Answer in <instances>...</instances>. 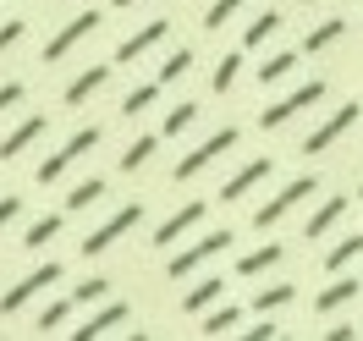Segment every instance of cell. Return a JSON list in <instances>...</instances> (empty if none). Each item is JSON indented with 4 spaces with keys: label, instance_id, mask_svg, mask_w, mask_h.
Segmentation results:
<instances>
[{
    "label": "cell",
    "instance_id": "obj_19",
    "mask_svg": "<svg viewBox=\"0 0 363 341\" xmlns=\"http://www.w3.org/2000/svg\"><path fill=\"white\" fill-rule=\"evenodd\" d=\"M55 231H61V215H45V220H33V226H28V237H23V248H50V242H55Z\"/></svg>",
    "mask_w": 363,
    "mask_h": 341
},
{
    "label": "cell",
    "instance_id": "obj_14",
    "mask_svg": "<svg viewBox=\"0 0 363 341\" xmlns=\"http://www.w3.org/2000/svg\"><path fill=\"white\" fill-rule=\"evenodd\" d=\"M39 133H45V116H28L23 127H17V133L0 143V160H17V155H23V149H28V143H33Z\"/></svg>",
    "mask_w": 363,
    "mask_h": 341
},
{
    "label": "cell",
    "instance_id": "obj_17",
    "mask_svg": "<svg viewBox=\"0 0 363 341\" xmlns=\"http://www.w3.org/2000/svg\"><path fill=\"white\" fill-rule=\"evenodd\" d=\"M270 264H281V242H264V248H253V253L237 259V270H242V275H264Z\"/></svg>",
    "mask_w": 363,
    "mask_h": 341
},
{
    "label": "cell",
    "instance_id": "obj_9",
    "mask_svg": "<svg viewBox=\"0 0 363 341\" xmlns=\"http://www.w3.org/2000/svg\"><path fill=\"white\" fill-rule=\"evenodd\" d=\"M165 33H171V23H143L133 39H121V45H116V61H121V67H127V61H138V55H143V50H155Z\"/></svg>",
    "mask_w": 363,
    "mask_h": 341
},
{
    "label": "cell",
    "instance_id": "obj_33",
    "mask_svg": "<svg viewBox=\"0 0 363 341\" xmlns=\"http://www.w3.org/2000/svg\"><path fill=\"white\" fill-rule=\"evenodd\" d=\"M341 39V23H319L314 33H308V50H330Z\"/></svg>",
    "mask_w": 363,
    "mask_h": 341
},
{
    "label": "cell",
    "instance_id": "obj_16",
    "mask_svg": "<svg viewBox=\"0 0 363 341\" xmlns=\"http://www.w3.org/2000/svg\"><path fill=\"white\" fill-rule=\"evenodd\" d=\"M220 292H226V281H215V275H204V281H199L193 292L182 297V308H187V314H204V308H209V303H215Z\"/></svg>",
    "mask_w": 363,
    "mask_h": 341
},
{
    "label": "cell",
    "instance_id": "obj_15",
    "mask_svg": "<svg viewBox=\"0 0 363 341\" xmlns=\"http://www.w3.org/2000/svg\"><path fill=\"white\" fill-rule=\"evenodd\" d=\"M352 297H358V281H352V275H341L336 286H325V292L314 297V308H319V314H336L341 303H352Z\"/></svg>",
    "mask_w": 363,
    "mask_h": 341
},
{
    "label": "cell",
    "instance_id": "obj_29",
    "mask_svg": "<svg viewBox=\"0 0 363 341\" xmlns=\"http://www.w3.org/2000/svg\"><path fill=\"white\" fill-rule=\"evenodd\" d=\"M281 303H292V286H264V292L253 297V308H259V314H270V308H281Z\"/></svg>",
    "mask_w": 363,
    "mask_h": 341
},
{
    "label": "cell",
    "instance_id": "obj_6",
    "mask_svg": "<svg viewBox=\"0 0 363 341\" xmlns=\"http://www.w3.org/2000/svg\"><path fill=\"white\" fill-rule=\"evenodd\" d=\"M94 28H99V11H77V17H72V23L45 45V61H61V55H72V45H83Z\"/></svg>",
    "mask_w": 363,
    "mask_h": 341
},
{
    "label": "cell",
    "instance_id": "obj_26",
    "mask_svg": "<svg viewBox=\"0 0 363 341\" xmlns=\"http://www.w3.org/2000/svg\"><path fill=\"white\" fill-rule=\"evenodd\" d=\"M155 99H160V83H143V89H133L127 99H121V111H127V116H138V111H149Z\"/></svg>",
    "mask_w": 363,
    "mask_h": 341
},
{
    "label": "cell",
    "instance_id": "obj_42",
    "mask_svg": "<svg viewBox=\"0 0 363 341\" xmlns=\"http://www.w3.org/2000/svg\"><path fill=\"white\" fill-rule=\"evenodd\" d=\"M308 6H314V0H308Z\"/></svg>",
    "mask_w": 363,
    "mask_h": 341
},
{
    "label": "cell",
    "instance_id": "obj_1",
    "mask_svg": "<svg viewBox=\"0 0 363 341\" xmlns=\"http://www.w3.org/2000/svg\"><path fill=\"white\" fill-rule=\"evenodd\" d=\"M319 99H325V83L314 77V83H303V89H292L286 99H275L270 111L259 116V127H270V133H275V127H286V121H292L297 111H308V105H319Z\"/></svg>",
    "mask_w": 363,
    "mask_h": 341
},
{
    "label": "cell",
    "instance_id": "obj_7",
    "mask_svg": "<svg viewBox=\"0 0 363 341\" xmlns=\"http://www.w3.org/2000/svg\"><path fill=\"white\" fill-rule=\"evenodd\" d=\"M55 281H61V264L50 259V264H39V270L28 275L23 286H11V292H6V303H0V314H17V308H23V303H28L33 292H45V286H55Z\"/></svg>",
    "mask_w": 363,
    "mask_h": 341
},
{
    "label": "cell",
    "instance_id": "obj_31",
    "mask_svg": "<svg viewBox=\"0 0 363 341\" xmlns=\"http://www.w3.org/2000/svg\"><path fill=\"white\" fill-rule=\"evenodd\" d=\"M187 67H193V50H177V55H171V61L160 67V83H177V77H182Z\"/></svg>",
    "mask_w": 363,
    "mask_h": 341
},
{
    "label": "cell",
    "instance_id": "obj_21",
    "mask_svg": "<svg viewBox=\"0 0 363 341\" xmlns=\"http://www.w3.org/2000/svg\"><path fill=\"white\" fill-rule=\"evenodd\" d=\"M292 72H297V55L281 50V55H270V61L259 67V83H281V77H292Z\"/></svg>",
    "mask_w": 363,
    "mask_h": 341
},
{
    "label": "cell",
    "instance_id": "obj_23",
    "mask_svg": "<svg viewBox=\"0 0 363 341\" xmlns=\"http://www.w3.org/2000/svg\"><path fill=\"white\" fill-rule=\"evenodd\" d=\"M155 149H160V138H155V133H143L133 149L121 155V171H138V165H149V155H155Z\"/></svg>",
    "mask_w": 363,
    "mask_h": 341
},
{
    "label": "cell",
    "instance_id": "obj_10",
    "mask_svg": "<svg viewBox=\"0 0 363 341\" xmlns=\"http://www.w3.org/2000/svg\"><path fill=\"white\" fill-rule=\"evenodd\" d=\"M199 220H204V204H182L177 215H171V220H165V226L155 231V248H171V242H177L182 231H193Z\"/></svg>",
    "mask_w": 363,
    "mask_h": 341
},
{
    "label": "cell",
    "instance_id": "obj_13",
    "mask_svg": "<svg viewBox=\"0 0 363 341\" xmlns=\"http://www.w3.org/2000/svg\"><path fill=\"white\" fill-rule=\"evenodd\" d=\"M121 319H127V303H105V308H99L83 330H72V336H77V341H94V336H105V330H116Z\"/></svg>",
    "mask_w": 363,
    "mask_h": 341
},
{
    "label": "cell",
    "instance_id": "obj_22",
    "mask_svg": "<svg viewBox=\"0 0 363 341\" xmlns=\"http://www.w3.org/2000/svg\"><path fill=\"white\" fill-rule=\"evenodd\" d=\"M358 253H363V237H341L336 248H330V259H325V270H330V275H336V270H347V264H352Z\"/></svg>",
    "mask_w": 363,
    "mask_h": 341
},
{
    "label": "cell",
    "instance_id": "obj_20",
    "mask_svg": "<svg viewBox=\"0 0 363 341\" xmlns=\"http://www.w3.org/2000/svg\"><path fill=\"white\" fill-rule=\"evenodd\" d=\"M275 28H281V11H264V17H253L248 23V33H242V50H259L264 39H270Z\"/></svg>",
    "mask_w": 363,
    "mask_h": 341
},
{
    "label": "cell",
    "instance_id": "obj_39",
    "mask_svg": "<svg viewBox=\"0 0 363 341\" xmlns=\"http://www.w3.org/2000/svg\"><path fill=\"white\" fill-rule=\"evenodd\" d=\"M17 99H23V83H6V89H0V111H11Z\"/></svg>",
    "mask_w": 363,
    "mask_h": 341
},
{
    "label": "cell",
    "instance_id": "obj_41",
    "mask_svg": "<svg viewBox=\"0 0 363 341\" xmlns=\"http://www.w3.org/2000/svg\"><path fill=\"white\" fill-rule=\"evenodd\" d=\"M116 6H138V0H116Z\"/></svg>",
    "mask_w": 363,
    "mask_h": 341
},
{
    "label": "cell",
    "instance_id": "obj_43",
    "mask_svg": "<svg viewBox=\"0 0 363 341\" xmlns=\"http://www.w3.org/2000/svg\"><path fill=\"white\" fill-rule=\"evenodd\" d=\"M358 193H363V187H358Z\"/></svg>",
    "mask_w": 363,
    "mask_h": 341
},
{
    "label": "cell",
    "instance_id": "obj_35",
    "mask_svg": "<svg viewBox=\"0 0 363 341\" xmlns=\"http://www.w3.org/2000/svg\"><path fill=\"white\" fill-rule=\"evenodd\" d=\"M61 319H67V303H50L45 314H39V330H55V325H61Z\"/></svg>",
    "mask_w": 363,
    "mask_h": 341
},
{
    "label": "cell",
    "instance_id": "obj_2",
    "mask_svg": "<svg viewBox=\"0 0 363 341\" xmlns=\"http://www.w3.org/2000/svg\"><path fill=\"white\" fill-rule=\"evenodd\" d=\"M138 220H143V209H138V204H121V209H116V215H111V220H105L99 231H89V237H83V253H89V259H94V253H105L116 237H127Z\"/></svg>",
    "mask_w": 363,
    "mask_h": 341
},
{
    "label": "cell",
    "instance_id": "obj_3",
    "mask_svg": "<svg viewBox=\"0 0 363 341\" xmlns=\"http://www.w3.org/2000/svg\"><path fill=\"white\" fill-rule=\"evenodd\" d=\"M314 187H319L314 177H297V182H286V187H281V193H275V199H270V204H264V209H259V215H253V226H259V231H270L275 220H281V215H286V209H292V204H303V199H308Z\"/></svg>",
    "mask_w": 363,
    "mask_h": 341
},
{
    "label": "cell",
    "instance_id": "obj_37",
    "mask_svg": "<svg viewBox=\"0 0 363 341\" xmlns=\"http://www.w3.org/2000/svg\"><path fill=\"white\" fill-rule=\"evenodd\" d=\"M17 215H23V204H17V199H0V231L11 226V220H17Z\"/></svg>",
    "mask_w": 363,
    "mask_h": 341
},
{
    "label": "cell",
    "instance_id": "obj_11",
    "mask_svg": "<svg viewBox=\"0 0 363 341\" xmlns=\"http://www.w3.org/2000/svg\"><path fill=\"white\" fill-rule=\"evenodd\" d=\"M264 177H270V160H248V165H242V171H237V177H231L226 187H220V199H242V193H253V187L264 182Z\"/></svg>",
    "mask_w": 363,
    "mask_h": 341
},
{
    "label": "cell",
    "instance_id": "obj_28",
    "mask_svg": "<svg viewBox=\"0 0 363 341\" xmlns=\"http://www.w3.org/2000/svg\"><path fill=\"white\" fill-rule=\"evenodd\" d=\"M237 319H242L237 308H215V314L204 319V336H226V330H237Z\"/></svg>",
    "mask_w": 363,
    "mask_h": 341
},
{
    "label": "cell",
    "instance_id": "obj_34",
    "mask_svg": "<svg viewBox=\"0 0 363 341\" xmlns=\"http://www.w3.org/2000/svg\"><path fill=\"white\" fill-rule=\"evenodd\" d=\"M105 292H111V281H105V275H94V281H83V286H77V303H99Z\"/></svg>",
    "mask_w": 363,
    "mask_h": 341
},
{
    "label": "cell",
    "instance_id": "obj_32",
    "mask_svg": "<svg viewBox=\"0 0 363 341\" xmlns=\"http://www.w3.org/2000/svg\"><path fill=\"white\" fill-rule=\"evenodd\" d=\"M237 6H242V0H215V6H209V17H204V28H226L231 17H237Z\"/></svg>",
    "mask_w": 363,
    "mask_h": 341
},
{
    "label": "cell",
    "instance_id": "obj_4",
    "mask_svg": "<svg viewBox=\"0 0 363 341\" xmlns=\"http://www.w3.org/2000/svg\"><path fill=\"white\" fill-rule=\"evenodd\" d=\"M226 248H231V231H209V237H199L187 253H177V259H171V275L182 281V275H193L204 259H215V253H226Z\"/></svg>",
    "mask_w": 363,
    "mask_h": 341
},
{
    "label": "cell",
    "instance_id": "obj_5",
    "mask_svg": "<svg viewBox=\"0 0 363 341\" xmlns=\"http://www.w3.org/2000/svg\"><path fill=\"white\" fill-rule=\"evenodd\" d=\"M231 143H237V127H220L215 138H204V143H199V149H193V155H187V160L177 165V182H187V177H199V171H204V165H209L215 155H226Z\"/></svg>",
    "mask_w": 363,
    "mask_h": 341
},
{
    "label": "cell",
    "instance_id": "obj_36",
    "mask_svg": "<svg viewBox=\"0 0 363 341\" xmlns=\"http://www.w3.org/2000/svg\"><path fill=\"white\" fill-rule=\"evenodd\" d=\"M23 33H28L23 23H6V28H0V55H6V50L17 45V39H23Z\"/></svg>",
    "mask_w": 363,
    "mask_h": 341
},
{
    "label": "cell",
    "instance_id": "obj_8",
    "mask_svg": "<svg viewBox=\"0 0 363 341\" xmlns=\"http://www.w3.org/2000/svg\"><path fill=\"white\" fill-rule=\"evenodd\" d=\"M352 121H358V105H341V111L330 116L325 127H314V133H308V143H303V149H308V155H325V149H330L341 133H352Z\"/></svg>",
    "mask_w": 363,
    "mask_h": 341
},
{
    "label": "cell",
    "instance_id": "obj_24",
    "mask_svg": "<svg viewBox=\"0 0 363 341\" xmlns=\"http://www.w3.org/2000/svg\"><path fill=\"white\" fill-rule=\"evenodd\" d=\"M99 199H105V182H99V177H94V182H77V187H72V199H67V209H89V204H99Z\"/></svg>",
    "mask_w": 363,
    "mask_h": 341
},
{
    "label": "cell",
    "instance_id": "obj_40",
    "mask_svg": "<svg viewBox=\"0 0 363 341\" xmlns=\"http://www.w3.org/2000/svg\"><path fill=\"white\" fill-rule=\"evenodd\" d=\"M325 336H330V341H352V336H358V325H347V319H341L336 330H325Z\"/></svg>",
    "mask_w": 363,
    "mask_h": 341
},
{
    "label": "cell",
    "instance_id": "obj_18",
    "mask_svg": "<svg viewBox=\"0 0 363 341\" xmlns=\"http://www.w3.org/2000/svg\"><path fill=\"white\" fill-rule=\"evenodd\" d=\"M341 215H347V199H325V204L314 209V220H308V237H325V231L336 226Z\"/></svg>",
    "mask_w": 363,
    "mask_h": 341
},
{
    "label": "cell",
    "instance_id": "obj_27",
    "mask_svg": "<svg viewBox=\"0 0 363 341\" xmlns=\"http://www.w3.org/2000/svg\"><path fill=\"white\" fill-rule=\"evenodd\" d=\"M237 67H242V55H237V50L220 55V67H215V94H226L231 83H237Z\"/></svg>",
    "mask_w": 363,
    "mask_h": 341
},
{
    "label": "cell",
    "instance_id": "obj_25",
    "mask_svg": "<svg viewBox=\"0 0 363 341\" xmlns=\"http://www.w3.org/2000/svg\"><path fill=\"white\" fill-rule=\"evenodd\" d=\"M94 143H99V127H83V133H72V138H67V149H61V160L72 165L77 155H89Z\"/></svg>",
    "mask_w": 363,
    "mask_h": 341
},
{
    "label": "cell",
    "instance_id": "obj_30",
    "mask_svg": "<svg viewBox=\"0 0 363 341\" xmlns=\"http://www.w3.org/2000/svg\"><path fill=\"white\" fill-rule=\"evenodd\" d=\"M193 116H199V105H177V111H165V133H171V138L187 133V127H193Z\"/></svg>",
    "mask_w": 363,
    "mask_h": 341
},
{
    "label": "cell",
    "instance_id": "obj_38",
    "mask_svg": "<svg viewBox=\"0 0 363 341\" xmlns=\"http://www.w3.org/2000/svg\"><path fill=\"white\" fill-rule=\"evenodd\" d=\"M270 336H281V325H270V319H259V325L248 330V341H270Z\"/></svg>",
    "mask_w": 363,
    "mask_h": 341
},
{
    "label": "cell",
    "instance_id": "obj_12",
    "mask_svg": "<svg viewBox=\"0 0 363 341\" xmlns=\"http://www.w3.org/2000/svg\"><path fill=\"white\" fill-rule=\"evenodd\" d=\"M111 83V67H89V72H77L72 77V89H67V105H83V99H94V94Z\"/></svg>",
    "mask_w": 363,
    "mask_h": 341
}]
</instances>
